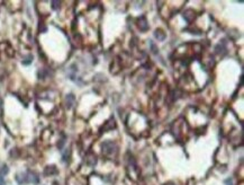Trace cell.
Listing matches in <instances>:
<instances>
[{"instance_id": "9", "label": "cell", "mask_w": 244, "mask_h": 185, "mask_svg": "<svg viewBox=\"0 0 244 185\" xmlns=\"http://www.w3.org/2000/svg\"><path fill=\"white\" fill-rule=\"evenodd\" d=\"M154 36H155V38H157L159 41H163L164 38H165V34H164V32H163L162 30H157L155 32H154Z\"/></svg>"}, {"instance_id": "12", "label": "cell", "mask_w": 244, "mask_h": 185, "mask_svg": "<svg viewBox=\"0 0 244 185\" xmlns=\"http://www.w3.org/2000/svg\"><path fill=\"white\" fill-rule=\"evenodd\" d=\"M31 61H33V55L31 54H29V55H27V57L21 61V63L24 64V66H28V64L31 63Z\"/></svg>"}, {"instance_id": "10", "label": "cell", "mask_w": 244, "mask_h": 185, "mask_svg": "<svg viewBox=\"0 0 244 185\" xmlns=\"http://www.w3.org/2000/svg\"><path fill=\"white\" fill-rule=\"evenodd\" d=\"M70 157H71V151H70V149H68V150H65L63 153V156H62L63 163H69Z\"/></svg>"}, {"instance_id": "7", "label": "cell", "mask_w": 244, "mask_h": 185, "mask_svg": "<svg viewBox=\"0 0 244 185\" xmlns=\"http://www.w3.org/2000/svg\"><path fill=\"white\" fill-rule=\"evenodd\" d=\"M28 177H29V183H33V184H38L39 183V177H38L36 173L28 172Z\"/></svg>"}, {"instance_id": "6", "label": "cell", "mask_w": 244, "mask_h": 185, "mask_svg": "<svg viewBox=\"0 0 244 185\" xmlns=\"http://www.w3.org/2000/svg\"><path fill=\"white\" fill-rule=\"evenodd\" d=\"M74 101L75 98L73 94L67 95V97H65V106H67V109H71L73 106V104H74Z\"/></svg>"}, {"instance_id": "18", "label": "cell", "mask_w": 244, "mask_h": 185, "mask_svg": "<svg viewBox=\"0 0 244 185\" xmlns=\"http://www.w3.org/2000/svg\"><path fill=\"white\" fill-rule=\"evenodd\" d=\"M0 185H6V182H5V179L0 176Z\"/></svg>"}, {"instance_id": "14", "label": "cell", "mask_w": 244, "mask_h": 185, "mask_svg": "<svg viewBox=\"0 0 244 185\" xmlns=\"http://www.w3.org/2000/svg\"><path fill=\"white\" fill-rule=\"evenodd\" d=\"M60 5H61L60 1H52V8H53L54 10H57V9L60 8Z\"/></svg>"}, {"instance_id": "15", "label": "cell", "mask_w": 244, "mask_h": 185, "mask_svg": "<svg viewBox=\"0 0 244 185\" xmlns=\"http://www.w3.org/2000/svg\"><path fill=\"white\" fill-rule=\"evenodd\" d=\"M150 48H151V50L153 51V53H155V54H157V52H159V49H157V46L154 45V43H153V42H150Z\"/></svg>"}, {"instance_id": "4", "label": "cell", "mask_w": 244, "mask_h": 185, "mask_svg": "<svg viewBox=\"0 0 244 185\" xmlns=\"http://www.w3.org/2000/svg\"><path fill=\"white\" fill-rule=\"evenodd\" d=\"M57 174V169L54 165H50V166H46L44 169V175L45 176H52V175H55Z\"/></svg>"}, {"instance_id": "19", "label": "cell", "mask_w": 244, "mask_h": 185, "mask_svg": "<svg viewBox=\"0 0 244 185\" xmlns=\"http://www.w3.org/2000/svg\"><path fill=\"white\" fill-rule=\"evenodd\" d=\"M164 185H175V183H172V182H168V183H165Z\"/></svg>"}, {"instance_id": "13", "label": "cell", "mask_w": 244, "mask_h": 185, "mask_svg": "<svg viewBox=\"0 0 244 185\" xmlns=\"http://www.w3.org/2000/svg\"><path fill=\"white\" fill-rule=\"evenodd\" d=\"M215 51L217 52V53H220V51H226V48H225V44L224 43H219L217 46H216V49H215Z\"/></svg>"}, {"instance_id": "3", "label": "cell", "mask_w": 244, "mask_h": 185, "mask_svg": "<svg viewBox=\"0 0 244 185\" xmlns=\"http://www.w3.org/2000/svg\"><path fill=\"white\" fill-rule=\"evenodd\" d=\"M137 26L140 31H142V32H146L149 30V23H147V19L145 16H141L137 19Z\"/></svg>"}, {"instance_id": "11", "label": "cell", "mask_w": 244, "mask_h": 185, "mask_svg": "<svg viewBox=\"0 0 244 185\" xmlns=\"http://www.w3.org/2000/svg\"><path fill=\"white\" fill-rule=\"evenodd\" d=\"M8 172H9V169H8V166L7 165H2V166L0 167V176L1 177H5L7 174H8Z\"/></svg>"}, {"instance_id": "2", "label": "cell", "mask_w": 244, "mask_h": 185, "mask_svg": "<svg viewBox=\"0 0 244 185\" xmlns=\"http://www.w3.org/2000/svg\"><path fill=\"white\" fill-rule=\"evenodd\" d=\"M16 182L18 185H25L29 183V177H28V172L19 173L16 175Z\"/></svg>"}, {"instance_id": "20", "label": "cell", "mask_w": 244, "mask_h": 185, "mask_svg": "<svg viewBox=\"0 0 244 185\" xmlns=\"http://www.w3.org/2000/svg\"><path fill=\"white\" fill-rule=\"evenodd\" d=\"M1 106H2V99L0 98V107H1Z\"/></svg>"}, {"instance_id": "8", "label": "cell", "mask_w": 244, "mask_h": 185, "mask_svg": "<svg viewBox=\"0 0 244 185\" xmlns=\"http://www.w3.org/2000/svg\"><path fill=\"white\" fill-rule=\"evenodd\" d=\"M114 122H115L114 117H110V119L106 122V124H104V128H102L104 132H105V131H109V130H112V129L116 128V124H115V125H112V123H114Z\"/></svg>"}, {"instance_id": "16", "label": "cell", "mask_w": 244, "mask_h": 185, "mask_svg": "<svg viewBox=\"0 0 244 185\" xmlns=\"http://www.w3.org/2000/svg\"><path fill=\"white\" fill-rule=\"evenodd\" d=\"M64 141H65V137H63L62 139L59 141V143H57V148H59V149H62V148H63V146H64V143H65Z\"/></svg>"}, {"instance_id": "1", "label": "cell", "mask_w": 244, "mask_h": 185, "mask_svg": "<svg viewBox=\"0 0 244 185\" xmlns=\"http://www.w3.org/2000/svg\"><path fill=\"white\" fill-rule=\"evenodd\" d=\"M101 149H102V153H105L106 156H113L117 151V146L113 141H105L101 146Z\"/></svg>"}, {"instance_id": "5", "label": "cell", "mask_w": 244, "mask_h": 185, "mask_svg": "<svg viewBox=\"0 0 244 185\" xmlns=\"http://www.w3.org/2000/svg\"><path fill=\"white\" fill-rule=\"evenodd\" d=\"M195 12L194 10H191V9H188V10H186L185 13H183V18L186 19V22H188V23H191L192 20L195 19Z\"/></svg>"}, {"instance_id": "17", "label": "cell", "mask_w": 244, "mask_h": 185, "mask_svg": "<svg viewBox=\"0 0 244 185\" xmlns=\"http://www.w3.org/2000/svg\"><path fill=\"white\" fill-rule=\"evenodd\" d=\"M225 185H233V181H232V179H228L225 181Z\"/></svg>"}]
</instances>
